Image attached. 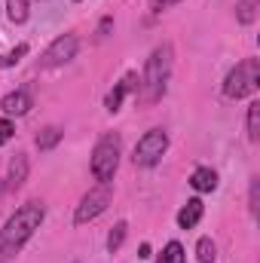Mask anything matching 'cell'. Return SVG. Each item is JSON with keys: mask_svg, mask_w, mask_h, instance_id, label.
Wrapping results in <instances>:
<instances>
[{"mask_svg": "<svg viewBox=\"0 0 260 263\" xmlns=\"http://www.w3.org/2000/svg\"><path fill=\"white\" fill-rule=\"evenodd\" d=\"M43 205L40 202H25L9 220H6V227L0 230V263L12 260L18 251H22V245L34 236V230L43 223Z\"/></svg>", "mask_w": 260, "mask_h": 263, "instance_id": "obj_1", "label": "cell"}, {"mask_svg": "<svg viewBox=\"0 0 260 263\" xmlns=\"http://www.w3.org/2000/svg\"><path fill=\"white\" fill-rule=\"evenodd\" d=\"M169 73H172V46H156L153 55L147 59V70H144V101L147 104H156L162 95H165V86H169Z\"/></svg>", "mask_w": 260, "mask_h": 263, "instance_id": "obj_2", "label": "cell"}, {"mask_svg": "<svg viewBox=\"0 0 260 263\" xmlns=\"http://www.w3.org/2000/svg\"><path fill=\"white\" fill-rule=\"evenodd\" d=\"M117 165H120V135L107 132V135L98 138V144L92 150V175H95V181L110 184Z\"/></svg>", "mask_w": 260, "mask_h": 263, "instance_id": "obj_3", "label": "cell"}, {"mask_svg": "<svg viewBox=\"0 0 260 263\" xmlns=\"http://www.w3.org/2000/svg\"><path fill=\"white\" fill-rule=\"evenodd\" d=\"M257 86H260V62L245 59L230 70V77L224 83V95L227 98H245V95H254Z\"/></svg>", "mask_w": 260, "mask_h": 263, "instance_id": "obj_4", "label": "cell"}, {"mask_svg": "<svg viewBox=\"0 0 260 263\" xmlns=\"http://www.w3.org/2000/svg\"><path fill=\"white\" fill-rule=\"evenodd\" d=\"M169 150V135L162 129H150L144 132L141 138H138V144H135V165H141V168H147V165H156L159 159H162V153Z\"/></svg>", "mask_w": 260, "mask_h": 263, "instance_id": "obj_5", "label": "cell"}, {"mask_svg": "<svg viewBox=\"0 0 260 263\" xmlns=\"http://www.w3.org/2000/svg\"><path fill=\"white\" fill-rule=\"evenodd\" d=\"M110 199H114V190H110V184H101V187H95V190H89L86 196L80 199V205H77V211H73V223H89V220H95L107 205H110Z\"/></svg>", "mask_w": 260, "mask_h": 263, "instance_id": "obj_6", "label": "cell"}, {"mask_svg": "<svg viewBox=\"0 0 260 263\" xmlns=\"http://www.w3.org/2000/svg\"><path fill=\"white\" fill-rule=\"evenodd\" d=\"M77 55V37L73 34H65V37H59V40H52V46L43 52V59H40V67H59L70 62Z\"/></svg>", "mask_w": 260, "mask_h": 263, "instance_id": "obj_7", "label": "cell"}, {"mask_svg": "<svg viewBox=\"0 0 260 263\" xmlns=\"http://www.w3.org/2000/svg\"><path fill=\"white\" fill-rule=\"evenodd\" d=\"M25 178H28V156H25V153H15L12 162H9V172H6V184H3V190H6V193H9V190H18V187L25 184Z\"/></svg>", "mask_w": 260, "mask_h": 263, "instance_id": "obj_8", "label": "cell"}, {"mask_svg": "<svg viewBox=\"0 0 260 263\" xmlns=\"http://www.w3.org/2000/svg\"><path fill=\"white\" fill-rule=\"evenodd\" d=\"M135 89H138V73H126V77H123V83H117V86H114V92L107 95V110H110V114H117V110H120V104H123V98H126L129 92H135Z\"/></svg>", "mask_w": 260, "mask_h": 263, "instance_id": "obj_9", "label": "cell"}, {"mask_svg": "<svg viewBox=\"0 0 260 263\" xmlns=\"http://www.w3.org/2000/svg\"><path fill=\"white\" fill-rule=\"evenodd\" d=\"M202 211H205L202 199H190V202L178 211V227H181V230H193L196 223L202 220Z\"/></svg>", "mask_w": 260, "mask_h": 263, "instance_id": "obj_10", "label": "cell"}, {"mask_svg": "<svg viewBox=\"0 0 260 263\" xmlns=\"http://www.w3.org/2000/svg\"><path fill=\"white\" fill-rule=\"evenodd\" d=\"M31 104H34V101H31V95H28L25 89H18V92H9V95L3 98V104H0V107H3L6 114L22 117V114H28V110H31Z\"/></svg>", "mask_w": 260, "mask_h": 263, "instance_id": "obj_11", "label": "cell"}, {"mask_svg": "<svg viewBox=\"0 0 260 263\" xmlns=\"http://www.w3.org/2000/svg\"><path fill=\"white\" fill-rule=\"evenodd\" d=\"M190 187L199 193H211L217 187V172L214 168H196L193 178H190Z\"/></svg>", "mask_w": 260, "mask_h": 263, "instance_id": "obj_12", "label": "cell"}, {"mask_svg": "<svg viewBox=\"0 0 260 263\" xmlns=\"http://www.w3.org/2000/svg\"><path fill=\"white\" fill-rule=\"evenodd\" d=\"M126 230H129V227H126V220H120V223L110 230V236H107V251H110V254H114V251H120V245H123V239H126Z\"/></svg>", "mask_w": 260, "mask_h": 263, "instance_id": "obj_13", "label": "cell"}, {"mask_svg": "<svg viewBox=\"0 0 260 263\" xmlns=\"http://www.w3.org/2000/svg\"><path fill=\"white\" fill-rule=\"evenodd\" d=\"M187 257H184V248L178 245V242H169L165 245V251L159 254V263H184Z\"/></svg>", "mask_w": 260, "mask_h": 263, "instance_id": "obj_14", "label": "cell"}, {"mask_svg": "<svg viewBox=\"0 0 260 263\" xmlns=\"http://www.w3.org/2000/svg\"><path fill=\"white\" fill-rule=\"evenodd\" d=\"M257 135H260V101H254L248 107V138L257 141Z\"/></svg>", "mask_w": 260, "mask_h": 263, "instance_id": "obj_15", "label": "cell"}, {"mask_svg": "<svg viewBox=\"0 0 260 263\" xmlns=\"http://www.w3.org/2000/svg\"><path fill=\"white\" fill-rule=\"evenodd\" d=\"M196 257H199V263H214V242L211 239H199V245H196Z\"/></svg>", "mask_w": 260, "mask_h": 263, "instance_id": "obj_16", "label": "cell"}, {"mask_svg": "<svg viewBox=\"0 0 260 263\" xmlns=\"http://www.w3.org/2000/svg\"><path fill=\"white\" fill-rule=\"evenodd\" d=\"M59 141H62V132L59 129H46V132L37 135V147H40V150H49V147H55Z\"/></svg>", "mask_w": 260, "mask_h": 263, "instance_id": "obj_17", "label": "cell"}, {"mask_svg": "<svg viewBox=\"0 0 260 263\" xmlns=\"http://www.w3.org/2000/svg\"><path fill=\"white\" fill-rule=\"evenodd\" d=\"M236 9H239L236 15H239V22H242V25H251V22H254V15H257V12H254V9H257V3H254V0H242Z\"/></svg>", "mask_w": 260, "mask_h": 263, "instance_id": "obj_18", "label": "cell"}, {"mask_svg": "<svg viewBox=\"0 0 260 263\" xmlns=\"http://www.w3.org/2000/svg\"><path fill=\"white\" fill-rule=\"evenodd\" d=\"M9 18L15 25H22L28 18V0H9Z\"/></svg>", "mask_w": 260, "mask_h": 263, "instance_id": "obj_19", "label": "cell"}, {"mask_svg": "<svg viewBox=\"0 0 260 263\" xmlns=\"http://www.w3.org/2000/svg\"><path fill=\"white\" fill-rule=\"evenodd\" d=\"M22 55H28V43H18V46H15V49H12L9 55H3V59H0V67H9V65H15V62H18Z\"/></svg>", "mask_w": 260, "mask_h": 263, "instance_id": "obj_20", "label": "cell"}, {"mask_svg": "<svg viewBox=\"0 0 260 263\" xmlns=\"http://www.w3.org/2000/svg\"><path fill=\"white\" fill-rule=\"evenodd\" d=\"M12 135H15V126H12L9 120H0V144H6Z\"/></svg>", "mask_w": 260, "mask_h": 263, "instance_id": "obj_21", "label": "cell"}, {"mask_svg": "<svg viewBox=\"0 0 260 263\" xmlns=\"http://www.w3.org/2000/svg\"><path fill=\"white\" fill-rule=\"evenodd\" d=\"M257 190H260V181L254 178L251 181V214H257Z\"/></svg>", "mask_w": 260, "mask_h": 263, "instance_id": "obj_22", "label": "cell"}, {"mask_svg": "<svg viewBox=\"0 0 260 263\" xmlns=\"http://www.w3.org/2000/svg\"><path fill=\"white\" fill-rule=\"evenodd\" d=\"M175 3H181V0H153L156 9H165V6H175Z\"/></svg>", "mask_w": 260, "mask_h": 263, "instance_id": "obj_23", "label": "cell"}]
</instances>
